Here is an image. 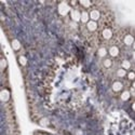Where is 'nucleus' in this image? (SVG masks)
<instances>
[{
    "mask_svg": "<svg viewBox=\"0 0 135 135\" xmlns=\"http://www.w3.org/2000/svg\"><path fill=\"white\" fill-rule=\"evenodd\" d=\"M85 26H86V29H88L90 32H94V31H96L97 28H98L97 22H94V21H91V20L88 22V24H86Z\"/></svg>",
    "mask_w": 135,
    "mask_h": 135,
    "instance_id": "nucleus-8",
    "label": "nucleus"
},
{
    "mask_svg": "<svg viewBox=\"0 0 135 135\" xmlns=\"http://www.w3.org/2000/svg\"><path fill=\"white\" fill-rule=\"evenodd\" d=\"M131 67H132V64H131V62L129 60H123L121 62V68H123L124 70H127V71L130 70Z\"/></svg>",
    "mask_w": 135,
    "mask_h": 135,
    "instance_id": "nucleus-12",
    "label": "nucleus"
},
{
    "mask_svg": "<svg viewBox=\"0 0 135 135\" xmlns=\"http://www.w3.org/2000/svg\"><path fill=\"white\" fill-rule=\"evenodd\" d=\"M9 97H10L9 91H8V90H6V89H3L2 91H1V99L3 100V102H6V100L9 99Z\"/></svg>",
    "mask_w": 135,
    "mask_h": 135,
    "instance_id": "nucleus-17",
    "label": "nucleus"
},
{
    "mask_svg": "<svg viewBox=\"0 0 135 135\" xmlns=\"http://www.w3.org/2000/svg\"><path fill=\"white\" fill-rule=\"evenodd\" d=\"M90 21V14H89V12L86 10H82L81 11V20H80V22L82 24H88V22Z\"/></svg>",
    "mask_w": 135,
    "mask_h": 135,
    "instance_id": "nucleus-9",
    "label": "nucleus"
},
{
    "mask_svg": "<svg viewBox=\"0 0 135 135\" xmlns=\"http://www.w3.org/2000/svg\"><path fill=\"white\" fill-rule=\"evenodd\" d=\"M89 14H90V20H91V21L97 22L100 18V11L98 9H92L89 12Z\"/></svg>",
    "mask_w": 135,
    "mask_h": 135,
    "instance_id": "nucleus-5",
    "label": "nucleus"
},
{
    "mask_svg": "<svg viewBox=\"0 0 135 135\" xmlns=\"http://www.w3.org/2000/svg\"><path fill=\"white\" fill-rule=\"evenodd\" d=\"M131 108H132V110H133V111H135V100H134V102L132 103V105H131Z\"/></svg>",
    "mask_w": 135,
    "mask_h": 135,
    "instance_id": "nucleus-21",
    "label": "nucleus"
},
{
    "mask_svg": "<svg viewBox=\"0 0 135 135\" xmlns=\"http://www.w3.org/2000/svg\"><path fill=\"white\" fill-rule=\"evenodd\" d=\"M127 78H128V80H130V81H134L135 80V71L134 70H129L128 75H127Z\"/></svg>",
    "mask_w": 135,
    "mask_h": 135,
    "instance_id": "nucleus-19",
    "label": "nucleus"
},
{
    "mask_svg": "<svg viewBox=\"0 0 135 135\" xmlns=\"http://www.w3.org/2000/svg\"><path fill=\"white\" fill-rule=\"evenodd\" d=\"M111 90L114 91L115 93H119V92H122L123 91V83L119 80H116L112 82L111 84Z\"/></svg>",
    "mask_w": 135,
    "mask_h": 135,
    "instance_id": "nucleus-3",
    "label": "nucleus"
},
{
    "mask_svg": "<svg viewBox=\"0 0 135 135\" xmlns=\"http://www.w3.org/2000/svg\"><path fill=\"white\" fill-rule=\"evenodd\" d=\"M131 88H132V90H135V80H134V81H132V84H131Z\"/></svg>",
    "mask_w": 135,
    "mask_h": 135,
    "instance_id": "nucleus-22",
    "label": "nucleus"
},
{
    "mask_svg": "<svg viewBox=\"0 0 135 135\" xmlns=\"http://www.w3.org/2000/svg\"><path fill=\"white\" fill-rule=\"evenodd\" d=\"M11 46H12V48H13L14 51H18V50L21 49V43H20V41L16 40V39L12 40V42H11Z\"/></svg>",
    "mask_w": 135,
    "mask_h": 135,
    "instance_id": "nucleus-16",
    "label": "nucleus"
},
{
    "mask_svg": "<svg viewBox=\"0 0 135 135\" xmlns=\"http://www.w3.org/2000/svg\"><path fill=\"white\" fill-rule=\"evenodd\" d=\"M132 48H133V50H134V51H135V41H134V43H133V44H132Z\"/></svg>",
    "mask_w": 135,
    "mask_h": 135,
    "instance_id": "nucleus-24",
    "label": "nucleus"
},
{
    "mask_svg": "<svg viewBox=\"0 0 135 135\" xmlns=\"http://www.w3.org/2000/svg\"><path fill=\"white\" fill-rule=\"evenodd\" d=\"M6 68H7V61H6V59L2 56V59H1V70L4 71Z\"/></svg>",
    "mask_w": 135,
    "mask_h": 135,
    "instance_id": "nucleus-20",
    "label": "nucleus"
},
{
    "mask_svg": "<svg viewBox=\"0 0 135 135\" xmlns=\"http://www.w3.org/2000/svg\"><path fill=\"white\" fill-rule=\"evenodd\" d=\"M107 54H108V50H107L105 47H100V48H98V50H97V55L99 56V57L105 59L106 56H107Z\"/></svg>",
    "mask_w": 135,
    "mask_h": 135,
    "instance_id": "nucleus-11",
    "label": "nucleus"
},
{
    "mask_svg": "<svg viewBox=\"0 0 135 135\" xmlns=\"http://www.w3.org/2000/svg\"><path fill=\"white\" fill-rule=\"evenodd\" d=\"M120 98H121V100H123V102H127V100H129L131 98L130 91H128V90H123V91L121 92V94H120Z\"/></svg>",
    "mask_w": 135,
    "mask_h": 135,
    "instance_id": "nucleus-10",
    "label": "nucleus"
},
{
    "mask_svg": "<svg viewBox=\"0 0 135 135\" xmlns=\"http://www.w3.org/2000/svg\"><path fill=\"white\" fill-rule=\"evenodd\" d=\"M112 36H114V31H112L111 28L106 27L102 30V37L104 40H110L112 38Z\"/></svg>",
    "mask_w": 135,
    "mask_h": 135,
    "instance_id": "nucleus-4",
    "label": "nucleus"
},
{
    "mask_svg": "<svg viewBox=\"0 0 135 135\" xmlns=\"http://www.w3.org/2000/svg\"><path fill=\"white\" fill-rule=\"evenodd\" d=\"M134 41H135V37L133 35H131V33H128V35L123 37V43H124L127 47H132Z\"/></svg>",
    "mask_w": 135,
    "mask_h": 135,
    "instance_id": "nucleus-7",
    "label": "nucleus"
},
{
    "mask_svg": "<svg viewBox=\"0 0 135 135\" xmlns=\"http://www.w3.org/2000/svg\"><path fill=\"white\" fill-rule=\"evenodd\" d=\"M69 15H70L71 21H74V22H76V23H78V22H80V20H81V11L78 10L77 8H76V9H71Z\"/></svg>",
    "mask_w": 135,
    "mask_h": 135,
    "instance_id": "nucleus-2",
    "label": "nucleus"
},
{
    "mask_svg": "<svg viewBox=\"0 0 135 135\" xmlns=\"http://www.w3.org/2000/svg\"><path fill=\"white\" fill-rule=\"evenodd\" d=\"M18 63H20L22 66H26V65H27V59L25 57L24 55H20V56H18Z\"/></svg>",
    "mask_w": 135,
    "mask_h": 135,
    "instance_id": "nucleus-18",
    "label": "nucleus"
},
{
    "mask_svg": "<svg viewBox=\"0 0 135 135\" xmlns=\"http://www.w3.org/2000/svg\"><path fill=\"white\" fill-rule=\"evenodd\" d=\"M132 59H133V61H135V51L132 53Z\"/></svg>",
    "mask_w": 135,
    "mask_h": 135,
    "instance_id": "nucleus-23",
    "label": "nucleus"
},
{
    "mask_svg": "<svg viewBox=\"0 0 135 135\" xmlns=\"http://www.w3.org/2000/svg\"><path fill=\"white\" fill-rule=\"evenodd\" d=\"M108 54L111 56L112 59L118 57L119 54H120V49H119V47H117V46H111V47L108 49Z\"/></svg>",
    "mask_w": 135,
    "mask_h": 135,
    "instance_id": "nucleus-6",
    "label": "nucleus"
},
{
    "mask_svg": "<svg viewBox=\"0 0 135 135\" xmlns=\"http://www.w3.org/2000/svg\"><path fill=\"white\" fill-rule=\"evenodd\" d=\"M79 6H81L83 8V10H85V9L91 8L93 6V2L92 1H84V0H81V1H79Z\"/></svg>",
    "mask_w": 135,
    "mask_h": 135,
    "instance_id": "nucleus-14",
    "label": "nucleus"
},
{
    "mask_svg": "<svg viewBox=\"0 0 135 135\" xmlns=\"http://www.w3.org/2000/svg\"><path fill=\"white\" fill-rule=\"evenodd\" d=\"M57 11H59V14L61 16H67L69 13H70V11H71V8L70 6L68 4V2H60L59 3V7H57Z\"/></svg>",
    "mask_w": 135,
    "mask_h": 135,
    "instance_id": "nucleus-1",
    "label": "nucleus"
},
{
    "mask_svg": "<svg viewBox=\"0 0 135 135\" xmlns=\"http://www.w3.org/2000/svg\"><path fill=\"white\" fill-rule=\"evenodd\" d=\"M116 75H117V77H118V78H126V77H127V75H128V71H127V70H124L123 68H119V69H117Z\"/></svg>",
    "mask_w": 135,
    "mask_h": 135,
    "instance_id": "nucleus-15",
    "label": "nucleus"
},
{
    "mask_svg": "<svg viewBox=\"0 0 135 135\" xmlns=\"http://www.w3.org/2000/svg\"><path fill=\"white\" fill-rule=\"evenodd\" d=\"M103 66H104V68H106V69H109L110 67L112 66V60L111 59H109V57H105V59H103Z\"/></svg>",
    "mask_w": 135,
    "mask_h": 135,
    "instance_id": "nucleus-13",
    "label": "nucleus"
}]
</instances>
